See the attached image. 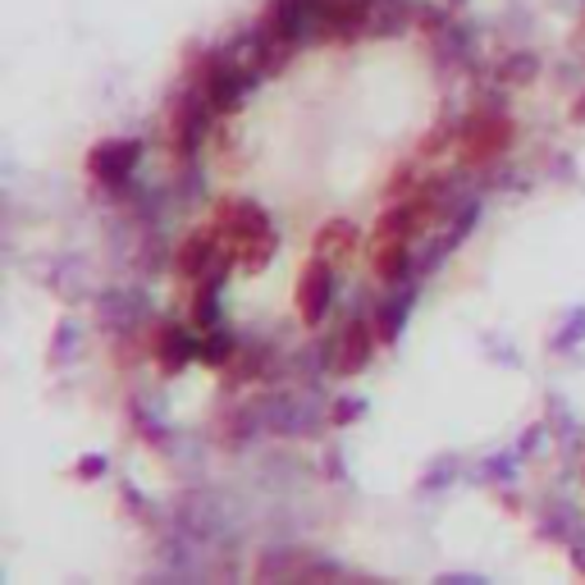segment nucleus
Here are the masks:
<instances>
[{
	"label": "nucleus",
	"instance_id": "0eeeda50",
	"mask_svg": "<svg viewBox=\"0 0 585 585\" xmlns=\"http://www.w3.org/2000/svg\"><path fill=\"white\" fill-rule=\"evenodd\" d=\"M261 416H265V425L275 435H306V431H316L321 425V403L316 399H270L265 407H261Z\"/></svg>",
	"mask_w": 585,
	"mask_h": 585
},
{
	"label": "nucleus",
	"instance_id": "423d86ee",
	"mask_svg": "<svg viewBox=\"0 0 585 585\" xmlns=\"http://www.w3.org/2000/svg\"><path fill=\"white\" fill-rule=\"evenodd\" d=\"M375 325H366V321H347L343 330H339V339L330 343V371H339V375H357V371H366V362H371V353H375Z\"/></svg>",
	"mask_w": 585,
	"mask_h": 585
},
{
	"label": "nucleus",
	"instance_id": "9d476101",
	"mask_svg": "<svg viewBox=\"0 0 585 585\" xmlns=\"http://www.w3.org/2000/svg\"><path fill=\"white\" fill-rule=\"evenodd\" d=\"M215 224H220V233H224V243H239V239H248V233L270 229L265 211H261L256 202H248V198H224V202L215 206Z\"/></svg>",
	"mask_w": 585,
	"mask_h": 585
},
{
	"label": "nucleus",
	"instance_id": "1a4fd4ad",
	"mask_svg": "<svg viewBox=\"0 0 585 585\" xmlns=\"http://www.w3.org/2000/svg\"><path fill=\"white\" fill-rule=\"evenodd\" d=\"M198 347H202L198 339H192L183 325H170V321H165V325H155V334H151V357L161 362L165 375H179L192 357H198Z\"/></svg>",
	"mask_w": 585,
	"mask_h": 585
},
{
	"label": "nucleus",
	"instance_id": "5701e85b",
	"mask_svg": "<svg viewBox=\"0 0 585 585\" xmlns=\"http://www.w3.org/2000/svg\"><path fill=\"white\" fill-rule=\"evenodd\" d=\"M69 347H78V325H69V321H64V325H60V334H56V347H51V362H56V366L69 357Z\"/></svg>",
	"mask_w": 585,
	"mask_h": 585
},
{
	"label": "nucleus",
	"instance_id": "ddd939ff",
	"mask_svg": "<svg viewBox=\"0 0 585 585\" xmlns=\"http://www.w3.org/2000/svg\"><path fill=\"white\" fill-rule=\"evenodd\" d=\"M97 316H101L105 334H110V330H114V334H129V330H138V321H142V302H138L133 293H110V297H101Z\"/></svg>",
	"mask_w": 585,
	"mask_h": 585
},
{
	"label": "nucleus",
	"instance_id": "a878e982",
	"mask_svg": "<svg viewBox=\"0 0 585 585\" xmlns=\"http://www.w3.org/2000/svg\"><path fill=\"white\" fill-rule=\"evenodd\" d=\"M572 563L585 572V531H576V535H572Z\"/></svg>",
	"mask_w": 585,
	"mask_h": 585
},
{
	"label": "nucleus",
	"instance_id": "393cba45",
	"mask_svg": "<svg viewBox=\"0 0 585 585\" xmlns=\"http://www.w3.org/2000/svg\"><path fill=\"white\" fill-rule=\"evenodd\" d=\"M325 472H330V481H343V453L339 448L325 453Z\"/></svg>",
	"mask_w": 585,
	"mask_h": 585
},
{
	"label": "nucleus",
	"instance_id": "4468645a",
	"mask_svg": "<svg viewBox=\"0 0 585 585\" xmlns=\"http://www.w3.org/2000/svg\"><path fill=\"white\" fill-rule=\"evenodd\" d=\"M275 248H280L275 229H261V233H248V239H239V243H229V252L239 256V265L248 270V275L265 270V265H270V256H275Z\"/></svg>",
	"mask_w": 585,
	"mask_h": 585
},
{
	"label": "nucleus",
	"instance_id": "9b49d317",
	"mask_svg": "<svg viewBox=\"0 0 585 585\" xmlns=\"http://www.w3.org/2000/svg\"><path fill=\"white\" fill-rule=\"evenodd\" d=\"M375 275L384 284H403L407 280V270H412V243L407 239H375Z\"/></svg>",
	"mask_w": 585,
	"mask_h": 585
},
{
	"label": "nucleus",
	"instance_id": "20e7f679",
	"mask_svg": "<svg viewBox=\"0 0 585 585\" xmlns=\"http://www.w3.org/2000/svg\"><path fill=\"white\" fill-rule=\"evenodd\" d=\"M330 302H334V270H330V261L316 256V261H306L302 275H297V316H302V325H321Z\"/></svg>",
	"mask_w": 585,
	"mask_h": 585
},
{
	"label": "nucleus",
	"instance_id": "39448f33",
	"mask_svg": "<svg viewBox=\"0 0 585 585\" xmlns=\"http://www.w3.org/2000/svg\"><path fill=\"white\" fill-rule=\"evenodd\" d=\"M138 161H142V142H133V138H124V142H101V147H92V155H88V174H92L97 183L124 188V183L133 179Z\"/></svg>",
	"mask_w": 585,
	"mask_h": 585
},
{
	"label": "nucleus",
	"instance_id": "f8f14e48",
	"mask_svg": "<svg viewBox=\"0 0 585 585\" xmlns=\"http://www.w3.org/2000/svg\"><path fill=\"white\" fill-rule=\"evenodd\" d=\"M357 239H362V233H357L353 220H330V224L316 233V256L330 261V265H339V261H347V256L357 252Z\"/></svg>",
	"mask_w": 585,
	"mask_h": 585
},
{
	"label": "nucleus",
	"instance_id": "bb28decb",
	"mask_svg": "<svg viewBox=\"0 0 585 585\" xmlns=\"http://www.w3.org/2000/svg\"><path fill=\"white\" fill-rule=\"evenodd\" d=\"M572 120H576V124H585V92L576 97V110H572Z\"/></svg>",
	"mask_w": 585,
	"mask_h": 585
},
{
	"label": "nucleus",
	"instance_id": "f3484780",
	"mask_svg": "<svg viewBox=\"0 0 585 585\" xmlns=\"http://www.w3.org/2000/svg\"><path fill=\"white\" fill-rule=\"evenodd\" d=\"M535 73H539V60L526 56V51H517V56H508V60L498 64V78H503V83H531Z\"/></svg>",
	"mask_w": 585,
	"mask_h": 585
},
{
	"label": "nucleus",
	"instance_id": "aec40b11",
	"mask_svg": "<svg viewBox=\"0 0 585 585\" xmlns=\"http://www.w3.org/2000/svg\"><path fill=\"white\" fill-rule=\"evenodd\" d=\"M362 412H366V399L347 394V399H339V403L330 407V425H353V421H357Z\"/></svg>",
	"mask_w": 585,
	"mask_h": 585
},
{
	"label": "nucleus",
	"instance_id": "2eb2a0df",
	"mask_svg": "<svg viewBox=\"0 0 585 585\" xmlns=\"http://www.w3.org/2000/svg\"><path fill=\"white\" fill-rule=\"evenodd\" d=\"M407 306H412V293H394V297H389L380 311H375V334L384 339V343H394L399 339V330H403V321H407Z\"/></svg>",
	"mask_w": 585,
	"mask_h": 585
},
{
	"label": "nucleus",
	"instance_id": "6e6552de",
	"mask_svg": "<svg viewBox=\"0 0 585 585\" xmlns=\"http://www.w3.org/2000/svg\"><path fill=\"white\" fill-rule=\"evenodd\" d=\"M229 243H224V233H220V224H211V229H198L192 239L179 248V256H174V270L183 280H202L206 270L215 265V256L224 252Z\"/></svg>",
	"mask_w": 585,
	"mask_h": 585
},
{
	"label": "nucleus",
	"instance_id": "4be33fe9",
	"mask_svg": "<svg viewBox=\"0 0 585 585\" xmlns=\"http://www.w3.org/2000/svg\"><path fill=\"white\" fill-rule=\"evenodd\" d=\"M517 457H522V453H498V457H490V462L481 466L485 481H508V476L517 472Z\"/></svg>",
	"mask_w": 585,
	"mask_h": 585
},
{
	"label": "nucleus",
	"instance_id": "6ab92c4d",
	"mask_svg": "<svg viewBox=\"0 0 585 585\" xmlns=\"http://www.w3.org/2000/svg\"><path fill=\"white\" fill-rule=\"evenodd\" d=\"M539 535H549V539H572V535H576V517H572V508H554V517H544V522H539Z\"/></svg>",
	"mask_w": 585,
	"mask_h": 585
},
{
	"label": "nucleus",
	"instance_id": "a211bd4d",
	"mask_svg": "<svg viewBox=\"0 0 585 585\" xmlns=\"http://www.w3.org/2000/svg\"><path fill=\"white\" fill-rule=\"evenodd\" d=\"M581 339H585V311H572L567 325H563V334L549 339V347H554V353H567V347H576Z\"/></svg>",
	"mask_w": 585,
	"mask_h": 585
},
{
	"label": "nucleus",
	"instance_id": "f03ea898",
	"mask_svg": "<svg viewBox=\"0 0 585 585\" xmlns=\"http://www.w3.org/2000/svg\"><path fill=\"white\" fill-rule=\"evenodd\" d=\"M440 215H444V202L435 198L431 188H425V192H407L403 202H394V206L380 215L375 239H407V243H412L416 233H425Z\"/></svg>",
	"mask_w": 585,
	"mask_h": 585
},
{
	"label": "nucleus",
	"instance_id": "f257e3e1",
	"mask_svg": "<svg viewBox=\"0 0 585 585\" xmlns=\"http://www.w3.org/2000/svg\"><path fill=\"white\" fill-rule=\"evenodd\" d=\"M513 120L503 114L498 105H485V110H472L462 120V129H457V151H462V161L466 165H490V161H498L503 151L513 147Z\"/></svg>",
	"mask_w": 585,
	"mask_h": 585
},
{
	"label": "nucleus",
	"instance_id": "b1692460",
	"mask_svg": "<svg viewBox=\"0 0 585 585\" xmlns=\"http://www.w3.org/2000/svg\"><path fill=\"white\" fill-rule=\"evenodd\" d=\"M105 472V457H83V462H78V476H83V481H97Z\"/></svg>",
	"mask_w": 585,
	"mask_h": 585
},
{
	"label": "nucleus",
	"instance_id": "7ed1b4c3",
	"mask_svg": "<svg viewBox=\"0 0 585 585\" xmlns=\"http://www.w3.org/2000/svg\"><path fill=\"white\" fill-rule=\"evenodd\" d=\"M211 101L202 97V88L192 83V92H183V101H174V114H170V151L179 161H192L202 133H206V120H211Z\"/></svg>",
	"mask_w": 585,
	"mask_h": 585
},
{
	"label": "nucleus",
	"instance_id": "412c9836",
	"mask_svg": "<svg viewBox=\"0 0 585 585\" xmlns=\"http://www.w3.org/2000/svg\"><path fill=\"white\" fill-rule=\"evenodd\" d=\"M448 147H457V129H453V124H440V129L425 133L421 155H440V151H448Z\"/></svg>",
	"mask_w": 585,
	"mask_h": 585
},
{
	"label": "nucleus",
	"instance_id": "dca6fc26",
	"mask_svg": "<svg viewBox=\"0 0 585 585\" xmlns=\"http://www.w3.org/2000/svg\"><path fill=\"white\" fill-rule=\"evenodd\" d=\"M198 357H202L206 366H215V371H220V366H229V357H233V339H229L220 325H215V330H206V339H202V347H198Z\"/></svg>",
	"mask_w": 585,
	"mask_h": 585
}]
</instances>
